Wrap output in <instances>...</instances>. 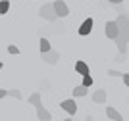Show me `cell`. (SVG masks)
I'll list each match as a JSON object with an SVG mask.
<instances>
[{
	"label": "cell",
	"instance_id": "6da1fadb",
	"mask_svg": "<svg viewBox=\"0 0 129 121\" xmlns=\"http://www.w3.org/2000/svg\"><path fill=\"white\" fill-rule=\"evenodd\" d=\"M127 35L129 33H118V37L114 38V42L118 44V50H119V54L121 56H127V44H129V38H127Z\"/></svg>",
	"mask_w": 129,
	"mask_h": 121
},
{
	"label": "cell",
	"instance_id": "7a4b0ae2",
	"mask_svg": "<svg viewBox=\"0 0 129 121\" xmlns=\"http://www.w3.org/2000/svg\"><path fill=\"white\" fill-rule=\"evenodd\" d=\"M39 16L43 17V19L50 21V23H54V21L58 19V17H56V14H54L52 4H44V6H41V10H39Z\"/></svg>",
	"mask_w": 129,
	"mask_h": 121
},
{
	"label": "cell",
	"instance_id": "3957f363",
	"mask_svg": "<svg viewBox=\"0 0 129 121\" xmlns=\"http://www.w3.org/2000/svg\"><path fill=\"white\" fill-rule=\"evenodd\" d=\"M52 8H54L56 17H66V16H70V8H68V4H66L64 0H56V2H52Z\"/></svg>",
	"mask_w": 129,
	"mask_h": 121
},
{
	"label": "cell",
	"instance_id": "277c9868",
	"mask_svg": "<svg viewBox=\"0 0 129 121\" xmlns=\"http://www.w3.org/2000/svg\"><path fill=\"white\" fill-rule=\"evenodd\" d=\"M41 56H43V62L48 63V65H56L58 60H60V52H58V50H48V52L41 54Z\"/></svg>",
	"mask_w": 129,
	"mask_h": 121
},
{
	"label": "cell",
	"instance_id": "5b68a950",
	"mask_svg": "<svg viewBox=\"0 0 129 121\" xmlns=\"http://www.w3.org/2000/svg\"><path fill=\"white\" fill-rule=\"evenodd\" d=\"M116 25H118L119 33H129V17H127V14H119L118 19H116Z\"/></svg>",
	"mask_w": 129,
	"mask_h": 121
},
{
	"label": "cell",
	"instance_id": "8992f818",
	"mask_svg": "<svg viewBox=\"0 0 129 121\" xmlns=\"http://www.w3.org/2000/svg\"><path fill=\"white\" fill-rule=\"evenodd\" d=\"M60 108L64 111H68L70 115H75L77 113V104H75V98H68V100H64L62 104H60Z\"/></svg>",
	"mask_w": 129,
	"mask_h": 121
},
{
	"label": "cell",
	"instance_id": "52a82bcc",
	"mask_svg": "<svg viewBox=\"0 0 129 121\" xmlns=\"http://www.w3.org/2000/svg\"><path fill=\"white\" fill-rule=\"evenodd\" d=\"M118 25H116V21H106V25H104V35H106L108 38H116L118 37Z\"/></svg>",
	"mask_w": 129,
	"mask_h": 121
},
{
	"label": "cell",
	"instance_id": "ba28073f",
	"mask_svg": "<svg viewBox=\"0 0 129 121\" xmlns=\"http://www.w3.org/2000/svg\"><path fill=\"white\" fill-rule=\"evenodd\" d=\"M92 25H94L92 17H87V19L83 21V23H81V27H79V35H81V37H87V35H91Z\"/></svg>",
	"mask_w": 129,
	"mask_h": 121
},
{
	"label": "cell",
	"instance_id": "9c48e42d",
	"mask_svg": "<svg viewBox=\"0 0 129 121\" xmlns=\"http://www.w3.org/2000/svg\"><path fill=\"white\" fill-rule=\"evenodd\" d=\"M75 73L81 75V77H83V75H91V69H89V65H87L83 60H77L75 62Z\"/></svg>",
	"mask_w": 129,
	"mask_h": 121
},
{
	"label": "cell",
	"instance_id": "30bf717a",
	"mask_svg": "<svg viewBox=\"0 0 129 121\" xmlns=\"http://www.w3.org/2000/svg\"><path fill=\"white\" fill-rule=\"evenodd\" d=\"M106 115L110 117L112 121H125L123 117H121V113H119L116 108H112V106H108V108H106Z\"/></svg>",
	"mask_w": 129,
	"mask_h": 121
},
{
	"label": "cell",
	"instance_id": "8fae6325",
	"mask_svg": "<svg viewBox=\"0 0 129 121\" xmlns=\"http://www.w3.org/2000/svg\"><path fill=\"white\" fill-rule=\"evenodd\" d=\"M92 102L94 104H106V90H94L92 92Z\"/></svg>",
	"mask_w": 129,
	"mask_h": 121
},
{
	"label": "cell",
	"instance_id": "7c38bea8",
	"mask_svg": "<svg viewBox=\"0 0 129 121\" xmlns=\"http://www.w3.org/2000/svg\"><path fill=\"white\" fill-rule=\"evenodd\" d=\"M37 117H39V121H50L52 119V113L41 106V108H37Z\"/></svg>",
	"mask_w": 129,
	"mask_h": 121
},
{
	"label": "cell",
	"instance_id": "4fadbf2b",
	"mask_svg": "<svg viewBox=\"0 0 129 121\" xmlns=\"http://www.w3.org/2000/svg\"><path fill=\"white\" fill-rule=\"evenodd\" d=\"M39 50H41V54L52 50V44H50V41L46 37H41V41H39Z\"/></svg>",
	"mask_w": 129,
	"mask_h": 121
},
{
	"label": "cell",
	"instance_id": "5bb4252c",
	"mask_svg": "<svg viewBox=\"0 0 129 121\" xmlns=\"http://www.w3.org/2000/svg\"><path fill=\"white\" fill-rule=\"evenodd\" d=\"M29 104L35 106V110L41 108V106H43V102H41V92H33V94L29 96Z\"/></svg>",
	"mask_w": 129,
	"mask_h": 121
},
{
	"label": "cell",
	"instance_id": "9a60e30c",
	"mask_svg": "<svg viewBox=\"0 0 129 121\" xmlns=\"http://www.w3.org/2000/svg\"><path fill=\"white\" fill-rule=\"evenodd\" d=\"M89 89H85L83 85H77L75 89H73V98H81V96H87Z\"/></svg>",
	"mask_w": 129,
	"mask_h": 121
},
{
	"label": "cell",
	"instance_id": "2e32d148",
	"mask_svg": "<svg viewBox=\"0 0 129 121\" xmlns=\"http://www.w3.org/2000/svg\"><path fill=\"white\" fill-rule=\"evenodd\" d=\"M6 96H12V98H16V100H21V98H23L19 89H10V90H6Z\"/></svg>",
	"mask_w": 129,
	"mask_h": 121
},
{
	"label": "cell",
	"instance_id": "e0dca14e",
	"mask_svg": "<svg viewBox=\"0 0 129 121\" xmlns=\"http://www.w3.org/2000/svg\"><path fill=\"white\" fill-rule=\"evenodd\" d=\"M10 12V0H0V16Z\"/></svg>",
	"mask_w": 129,
	"mask_h": 121
},
{
	"label": "cell",
	"instance_id": "ac0fdd59",
	"mask_svg": "<svg viewBox=\"0 0 129 121\" xmlns=\"http://www.w3.org/2000/svg\"><path fill=\"white\" fill-rule=\"evenodd\" d=\"M92 83H94V79H92L91 75H83V83H81V85H83L85 89H91Z\"/></svg>",
	"mask_w": 129,
	"mask_h": 121
},
{
	"label": "cell",
	"instance_id": "d6986e66",
	"mask_svg": "<svg viewBox=\"0 0 129 121\" xmlns=\"http://www.w3.org/2000/svg\"><path fill=\"white\" fill-rule=\"evenodd\" d=\"M8 54H12V56H17V54H19V48H17L16 44H8Z\"/></svg>",
	"mask_w": 129,
	"mask_h": 121
},
{
	"label": "cell",
	"instance_id": "ffe728a7",
	"mask_svg": "<svg viewBox=\"0 0 129 121\" xmlns=\"http://www.w3.org/2000/svg\"><path fill=\"white\" fill-rule=\"evenodd\" d=\"M106 75H110V77H121V71H118V69H108Z\"/></svg>",
	"mask_w": 129,
	"mask_h": 121
},
{
	"label": "cell",
	"instance_id": "44dd1931",
	"mask_svg": "<svg viewBox=\"0 0 129 121\" xmlns=\"http://www.w3.org/2000/svg\"><path fill=\"white\" fill-rule=\"evenodd\" d=\"M121 79H123V85L127 87L129 85V73H121Z\"/></svg>",
	"mask_w": 129,
	"mask_h": 121
},
{
	"label": "cell",
	"instance_id": "7402d4cb",
	"mask_svg": "<svg viewBox=\"0 0 129 121\" xmlns=\"http://www.w3.org/2000/svg\"><path fill=\"white\" fill-rule=\"evenodd\" d=\"M108 2H110V4H114V6H119L123 0H108Z\"/></svg>",
	"mask_w": 129,
	"mask_h": 121
},
{
	"label": "cell",
	"instance_id": "603a6c76",
	"mask_svg": "<svg viewBox=\"0 0 129 121\" xmlns=\"http://www.w3.org/2000/svg\"><path fill=\"white\" fill-rule=\"evenodd\" d=\"M2 98H6V89H0V100Z\"/></svg>",
	"mask_w": 129,
	"mask_h": 121
},
{
	"label": "cell",
	"instance_id": "cb8c5ba5",
	"mask_svg": "<svg viewBox=\"0 0 129 121\" xmlns=\"http://www.w3.org/2000/svg\"><path fill=\"white\" fill-rule=\"evenodd\" d=\"M2 67H4V63H2V62H0V69H2Z\"/></svg>",
	"mask_w": 129,
	"mask_h": 121
},
{
	"label": "cell",
	"instance_id": "d4e9b609",
	"mask_svg": "<svg viewBox=\"0 0 129 121\" xmlns=\"http://www.w3.org/2000/svg\"><path fill=\"white\" fill-rule=\"evenodd\" d=\"M60 121H71V119H60Z\"/></svg>",
	"mask_w": 129,
	"mask_h": 121
}]
</instances>
